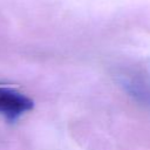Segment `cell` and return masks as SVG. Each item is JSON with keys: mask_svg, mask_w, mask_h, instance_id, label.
<instances>
[{"mask_svg": "<svg viewBox=\"0 0 150 150\" xmlns=\"http://www.w3.org/2000/svg\"><path fill=\"white\" fill-rule=\"evenodd\" d=\"M34 102L21 91L0 84V116L14 122L23 114L32 110Z\"/></svg>", "mask_w": 150, "mask_h": 150, "instance_id": "obj_1", "label": "cell"}]
</instances>
